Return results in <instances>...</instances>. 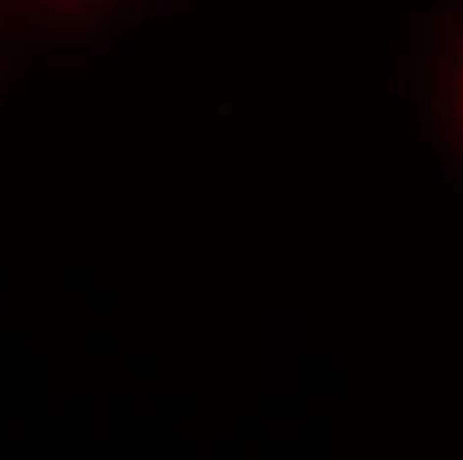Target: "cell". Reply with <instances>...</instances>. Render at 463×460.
I'll return each mask as SVG.
<instances>
[{
	"label": "cell",
	"instance_id": "cell-1",
	"mask_svg": "<svg viewBox=\"0 0 463 460\" xmlns=\"http://www.w3.org/2000/svg\"><path fill=\"white\" fill-rule=\"evenodd\" d=\"M218 112H221V115H229V112H232V104H221Z\"/></svg>",
	"mask_w": 463,
	"mask_h": 460
}]
</instances>
